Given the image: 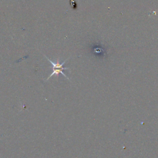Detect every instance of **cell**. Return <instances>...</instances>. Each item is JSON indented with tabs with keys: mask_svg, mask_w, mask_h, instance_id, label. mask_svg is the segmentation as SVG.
Masks as SVG:
<instances>
[{
	"mask_svg": "<svg viewBox=\"0 0 158 158\" xmlns=\"http://www.w3.org/2000/svg\"><path fill=\"white\" fill-rule=\"evenodd\" d=\"M46 59H48V61L49 62H50V63L52 64V73L48 77V79H46V80H48L52 76H53V75H57V76H58L59 74H61L62 75H63L67 79H69L68 77H67V75L63 72V70H68L69 69V68H64L63 66L64 64L66 63V61H64L63 63H59V59H57V61L56 62V63H55V62L53 61H52L51 60H50L49 58H48V57L46 56Z\"/></svg>",
	"mask_w": 158,
	"mask_h": 158,
	"instance_id": "1",
	"label": "cell"
}]
</instances>
